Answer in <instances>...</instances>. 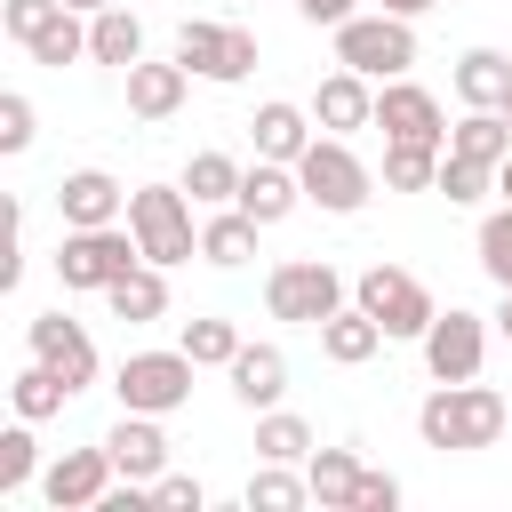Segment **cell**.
<instances>
[{
  "label": "cell",
  "mask_w": 512,
  "mask_h": 512,
  "mask_svg": "<svg viewBox=\"0 0 512 512\" xmlns=\"http://www.w3.org/2000/svg\"><path fill=\"white\" fill-rule=\"evenodd\" d=\"M352 304H360L384 336H416V344H424V328L440 320L432 288H424L416 272H400V264H368V272L352 280Z\"/></svg>",
  "instance_id": "52a82bcc"
},
{
  "label": "cell",
  "mask_w": 512,
  "mask_h": 512,
  "mask_svg": "<svg viewBox=\"0 0 512 512\" xmlns=\"http://www.w3.org/2000/svg\"><path fill=\"white\" fill-rule=\"evenodd\" d=\"M32 64H48V72H64V64H80L88 56V16L80 8H56L40 32H32V48H24Z\"/></svg>",
  "instance_id": "83f0119b"
},
{
  "label": "cell",
  "mask_w": 512,
  "mask_h": 512,
  "mask_svg": "<svg viewBox=\"0 0 512 512\" xmlns=\"http://www.w3.org/2000/svg\"><path fill=\"white\" fill-rule=\"evenodd\" d=\"M480 272H488L496 288H512V200L480 216Z\"/></svg>",
  "instance_id": "d590c367"
},
{
  "label": "cell",
  "mask_w": 512,
  "mask_h": 512,
  "mask_svg": "<svg viewBox=\"0 0 512 512\" xmlns=\"http://www.w3.org/2000/svg\"><path fill=\"white\" fill-rule=\"evenodd\" d=\"M376 128H384V144H440V152H448V112H440V96L416 88L408 72L376 88Z\"/></svg>",
  "instance_id": "8fae6325"
},
{
  "label": "cell",
  "mask_w": 512,
  "mask_h": 512,
  "mask_svg": "<svg viewBox=\"0 0 512 512\" xmlns=\"http://www.w3.org/2000/svg\"><path fill=\"white\" fill-rule=\"evenodd\" d=\"M104 448H112L120 480H160V472H168V432H160V416H144V408H120V424L104 432Z\"/></svg>",
  "instance_id": "5bb4252c"
},
{
  "label": "cell",
  "mask_w": 512,
  "mask_h": 512,
  "mask_svg": "<svg viewBox=\"0 0 512 512\" xmlns=\"http://www.w3.org/2000/svg\"><path fill=\"white\" fill-rule=\"evenodd\" d=\"M360 456L352 448H312L304 456V480H312V504H328V512H352V496H360Z\"/></svg>",
  "instance_id": "603a6c76"
},
{
  "label": "cell",
  "mask_w": 512,
  "mask_h": 512,
  "mask_svg": "<svg viewBox=\"0 0 512 512\" xmlns=\"http://www.w3.org/2000/svg\"><path fill=\"white\" fill-rule=\"evenodd\" d=\"M240 176H248V168H240L232 152H192V168H184V192H192L200 208H232V200H240Z\"/></svg>",
  "instance_id": "f1b7e54d"
},
{
  "label": "cell",
  "mask_w": 512,
  "mask_h": 512,
  "mask_svg": "<svg viewBox=\"0 0 512 512\" xmlns=\"http://www.w3.org/2000/svg\"><path fill=\"white\" fill-rule=\"evenodd\" d=\"M64 8H80V16H96V8H112V0H64Z\"/></svg>",
  "instance_id": "bcb514c9"
},
{
  "label": "cell",
  "mask_w": 512,
  "mask_h": 512,
  "mask_svg": "<svg viewBox=\"0 0 512 512\" xmlns=\"http://www.w3.org/2000/svg\"><path fill=\"white\" fill-rule=\"evenodd\" d=\"M496 192H504V200H512V152H504V168H496Z\"/></svg>",
  "instance_id": "f6af8a7d"
},
{
  "label": "cell",
  "mask_w": 512,
  "mask_h": 512,
  "mask_svg": "<svg viewBox=\"0 0 512 512\" xmlns=\"http://www.w3.org/2000/svg\"><path fill=\"white\" fill-rule=\"evenodd\" d=\"M240 208H248L256 224L296 216V208H304V176H296V160H256V168L240 176Z\"/></svg>",
  "instance_id": "d6986e66"
},
{
  "label": "cell",
  "mask_w": 512,
  "mask_h": 512,
  "mask_svg": "<svg viewBox=\"0 0 512 512\" xmlns=\"http://www.w3.org/2000/svg\"><path fill=\"white\" fill-rule=\"evenodd\" d=\"M296 176H304V200H312V208H328V216H360V208H368V192H376L368 160H360L344 136H312V144H304V160H296Z\"/></svg>",
  "instance_id": "5b68a950"
},
{
  "label": "cell",
  "mask_w": 512,
  "mask_h": 512,
  "mask_svg": "<svg viewBox=\"0 0 512 512\" xmlns=\"http://www.w3.org/2000/svg\"><path fill=\"white\" fill-rule=\"evenodd\" d=\"M504 424H512V408H504V392L496 384H432L424 392V408H416V440L424 448H440V456H472V448H496L504 440Z\"/></svg>",
  "instance_id": "6da1fadb"
},
{
  "label": "cell",
  "mask_w": 512,
  "mask_h": 512,
  "mask_svg": "<svg viewBox=\"0 0 512 512\" xmlns=\"http://www.w3.org/2000/svg\"><path fill=\"white\" fill-rule=\"evenodd\" d=\"M336 304H344V272H336L328 256H288V264L264 272V312H272V320L320 328Z\"/></svg>",
  "instance_id": "8992f818"
},
{
  "label": "cell",
  "mask_w": 512,
  "mask_h": 512,
  "mask_svg": "<svg viewBox=\"0 0 512 512\" xmlns=\"http://www.w3.org/2000/svg\"><path fill=\"white\" fill-rule=\"evenodd\" d=\"M296 16H304V24H328V32H336L344 16H360V0H296Z\"/></svg>",
  "instance_id": "b9f144b4"
},
{
  "label": "cell",
  "mask_w": 512,
  "mask_h": 512,
  "mask_svg": "<svg viewBox=\"0 0 512 512\" xmlns=\"http://www.w3.org/2000/svg\"><path fill=\"white\" fill-rule=\"evenodd\" d=\"M312 120L328 128V136H352V128H376V88L360 80V72H328L320 88H312Z\"/></svg>",
  "instance_id": "2e32d148"
},
{
  "label": "cell",
  "mask_w": 512,
  "mask_h": 512,
  "mask_svg": "<svg viewBox=\"0 0 512 512\" xmlns=\"http://www.w3.org/2000/svg\"><path fill=\"white\" fill-rule=\"evenodd\" d=\"M440 144H384V192H432Z\"/></svg>",
  "instance_id": "1f68e13d"
},
{
  "label": "cell",
  "mask_w": 512,
  "mask_h": 512,
  "mask_svg": "<svg viewBox=\"0 0 512 512\" xmlns=\"http://www.w3.org/2000/svg\"><path fill=\"white\" fill-rule=\"evenodd\" d=\"M296 504H312V480H304L296 464H264V456H256V472H248V512H296Z\"/></svg>",
  "instance_id": "4dcf8cb0"
},
{
  "label": "cell",
  "mask_w": 512,
  "mask_h": 512,
  "mask_svg": "<svg viewBox=\"0 0 512 512\" xmlns=\"http://www.w3.org/2000/svg\"><path fill=\"white\" fill-rule=\"evenodd\" d=\"M104 304H112V320L144 328V320H160V312H168V272H160V264H136L128 280H112V288H104Z\"/></svg>",
  "instance_id": "484cf974"
},
{
  "label": "cell",
  "mask_w": 512,
  "mask_h": 512,
  "mask_svg": "<svg viewBox=\"0 0 512 512\" xmlns=\"http://www.w3.org/2000/svg\"><path fill=\"white\" fill-rule=\"evenodd\" d=\"M376 344H392L360 304H336L328 320H320V352L336 360V368H360V360H376Z\"/></svg>",
  "instance_id": "44dd1931"
},
{
  "label": "cell",
  "mask_w": 512,
  "mask_h": 512,
  "mask_svg": "<svg viewBox=\"0 0 512 512\" xmlns=\"http://www.w3.org/2000/svg\"><path fill=\"white\" fill-rule=\"evenodd\" d=\"M184 352H192L200 368H232L240 328H232V320H216V312H200V320H184Z\"/></svg>",
  "instance_id": "e575fe53"
},
{
  "label": "cell",
  "mask_w": 512,
  "mask_h": 512,
  "mask_svg": "<svg viewBox=\"0 0 512 512\" xmlns=\"http://www.w3.org/2000/svg\"><path fill=\"white\" fill-rule=\"evenodd\" d=\"M8 400H16V416H32V424H40V416H56V408L72 400V384H64V376H56L48 360H32V368H24L16 384H8Z\"/></svg>",
  "instance_id": "d6a6232c"
},
{
  "label": "cell",
  "mask_w": 512,
  "mask_h": 512,
  "mask_svg": "<svg viewBox=\"0 0 512 512\" xmlns=\"http://www.w3.org/2000/svg\"><path fill=\"white\" fill-rule=\"evenodd\" d=\"M136 264H144V248H136L128 224H64V240H56V280H64V296H104V288L128 280Z\"/></svg>",
  "instance_id": "7a4b0ae2"
},
{
  "label": "cell",
  "mask_w": 512,
  "mask_h": 512,
  "mask_svg": "<svg viewBox=\"0 0 512 512\" xmlns=\"http://www.w3.org/2000/svg\"><path fill=\"white\" fill-rule=\"evenodd\" d=\"M32 360H48L72 392H88V384H96V344H88V328H80V320H64V312H40V320H32Z\"/></svg>",
  "instance_id": "4fadbf2b"
},
{
  "label": "cell",
  "mask_w": 512,
  "mask_h": 512,
  "mask_svg": "<svg viewBox=\"0 0 512 512\" xmlns=\"http://www.w3.org/2000/svg\"><path fill=\"white\" fill-rule=\"evenodd\" d=\"M24 144H32V96L8 88L0 96V152H24Z\"/></svg>",
  "instance_id": "f35d334b"
},
{
  "label": "cell",
  "mask_w": 512,
  "mask_h": 512,
  "mask_svg": "<svg viewBox=\"0 0 512 512\" xmlns=\"http://www.w3.org/2000/svg\"><path fill=\"white\" fill-rule=\"evenodd\" d=\"M56 8H64V0H0V32H8L16 48H32V32H40Z\"/></svg>",
  "instance_id": "74e56055"
},
{
  "label": "cell",
  "mask_w": 512,
  "mask_h": 512,
  "mask_svg": "<svg viewBox=\"0 0 512 512\" xmlns=\"http://www.w3.org/2000/svg\"><path fill=\"white\" fill-rule=\"evenodd\" d=\"M192 352L176 344V352H128L120 368H112V392H120V408H144V416H176L184 400H192Z\"/></svg>",
  "instance_id": "9c48e42d"
},
{
  "label": "cell",
  "mask_w": 512,
  "mask_h": 512,
  "mask_svg": "<svg viewBox=\"0 0 512 512\" xmlns=\"http://www.w3.org/2000/svg\"><path fill=\"white\" fill-rule=\"evenodd\" d=\"M192 192L184 184H136L128 192V232H136V248H144V264H184V256H200V232H192Z\"/></svg>",
  "instance_id": "3957f363"
},
{
  "label": "cell",
  "mask_w": 512,
  "mask_h": 512,
  "mask_svg": "<svg viewBox=\"0 0 512 512\" xmlns=\"http://www.w3.org/2000/svg\"><path fill=\"white\" fill-rule=\"evenodd\" d=\"M184 88H192V72L168 56V64H152V56H136L128 64V112L136 120H176L184 112Z\"/></svg>",
  "instance_id": "ac0fdd59"
},
{
  "label": "cell",
  "mask_w": 512,
  "mask_h": 512,
  "mask_svg": "<svg viewBox=\"0 0 512 512\" xmlns=\"http://www.w3.org/2000/svg\"><path fill=\"white\" fill-rule=\"evenodd\" d=\"M480 360H488V320L464 312V304H448V312L424 328V368H432V384H472Z\"/></svg>",
  "instance_id": "30bf717a"
},
{
  "label": "cell",
  "mask_w": 512,
  "mask_h": 512,
  "mask_svg": "<svg viewBox=\"0 0 512 512\" xmlns=\"http://www.w3.org/2000/svg\"><path fill=\"white\" fill-rule=\"evenodd\" d=\"M456 96L504 112V96H512V56H504V48H464V56H456Z\"/></svg>",
  "instance_id": "cb8c5ba5"
},
{
  "label": "cell",
  "mask_w": 512,
  "mask_h": 512,
  "mask_svg": "<svg viewBox=\"0 0 512 512\" xmlns=\"http://www.w3.org/2000/svg\"><path fill=\"white\" fill-rule=\"evenodd\" d=\"M256 232H264V224L232 200V208H216V216L200 224V256H208L216 272H232V264H248V256H256Z\"/></svg>",
  "instance_id": "7402d4cb"
},
{
  "label": "cell",
  "mask_w": 512,
  "mask_h": 512,
  "mask_svg": "<svg viewBox=\"0 0 512 512\" xmlns=\"http://www.w3.org/2000/svg\"><path fill=\"white\" fill-rule=\"evenodd\" d=\"M496 336L512 344V288H504V304H496Z\"/></svg>",
  "instance_id": "ee69618b"
},
{
  "label": "cell",
  "mask_w": 512,
  "mask_h": 512,
  "mask_svg": "<svg viewBox=\"0 0 512 512\" xmlns=\"http://www.w3.org/2000/svg\"><path fill=\"white\" fill-rule=\"evenodd\" d=\"M136 56H144V24H136L120 0L96 8V16H88V64H120V72H128Z\"/></svg>",
  "instance_id": "d4e9b609"
},
{
  "label": "cell",
  "mask_w": 512,
  "mask_h": 512,
  "mask_svg": "<svg viewBox=\"0 0 512 512\" xmlns=\"http://www.w3.org/2000/svg\"><path fill=\"white\" fill-rule=\"evenodd\" d=\"M56 216H64V224H120V216H128V184L104 176V168H72V176L56 184Z\"/></svg>",
  "instance_id": "9a60e30c"
},
{
  "label": "cell",
  "mask_w": 512,
  "mask_h": 512,
  "mask_svg": "<svg viewBox=\"0 0 512 512\" xmlns=\"http://www.w3.org/2000/svg\"><path fill=\"white\" fill-rule=\"evenodd\" d=\"M336 64L360 72V80H400V72L416 64V16H392V8L344 16V24H336Z\"/></svg>",
  "instance_id": "277c9868"
},
{
  "label": "cell",
  "mask_w": 512,
  "mask_h": 512,
  "mask_svg": "<svg viewBox=\"0 0 512 512\" xmlns=\"http://www.w3.org/2000/svg\"><path fill=\"white\" fill-rule=\"evenodd\" d=\"M384 8H392V16H432L440 0H384Z\"/></svg>",
  "instance_id": "7bdbcfd3"
},
{
  "label": "cell",
  "mask_w": 512,
  "mask_h": 512,
  "mask_svg": "<svg viewBox=\"0 0 512 512\" xmlns=\"http://www.w3.org/2000/svg\"><path fill=\"white\" fill-rule=\"evenodd\" d=\"M352 512H400V480H392V472H360Z\"/></svg>",
  "instance_id": "60d3db41"
},
{
  "label": "cell",
  "mask_w": 512,
  "mask_h": 512,
  "mask_svg": "<svg viewBox=\"0 0 512 512\" xmlns=\"http://www.w3.org/2000/svg\"><path fill=\"white\" fill-rule=\"evenodd\" d=\"M152 504H168V512H200L208 488H200L192 472H160V480H152Z\"/></svg>",
  "instance_id": "ab89813d"
},
{
  "label": "cell",
  "mask_w": 512,
  "mask_h": 512,
  "mask_svg": "<svg viewBox=\"0 0 512 512\" xmlns=\"http://www.w3.org/2000/svg\"><path fill=\"white\" fill-rule=\"evenodd\" d=\"M312 448H320V440H312L304 416H288V408H264V416H256V456H264V464H304Z\"/></svg>",
  "instance_id": "f546056e"
},
{
  "label": "cell",
  "mask_w": 512,
  "mask_h": 512,
  "mask_svg": "<svg viewBox=\"0 0 512 512\" xmlns=\"http://www.w3.org/2000/svg\"><path fill=\"white\" fill-rule=\"evenodd\" d=\"M112 480H120V464H112V448L96 440V448H64V456L40 472V496H48L56 512H96Z\"/></svg>",
  "instance_id": "7c38bea8"
},
{
  "label": "cell",
  "mask_w": 512,
  "mask_h": 512,
  "mask_svg": "<svg viewBox=\"0 0 512 512\" xmlns=\"http://www.w3.org/2000/svg\"><path fill=\"white\" fill-rule=\"evenodd\" d=\"M504 120H512V96H504Z\"/></svg>",
  "instance_id": "7dc6e473"
},
{
  "label": "cell",
  "mask_w": 512,
  "mask_h": 512,
  "mask_svg": "<svg viewBox=\"0 0 512 512\" xmlns=\"http://www.w3.org/2000/svg\"><path fill=\"white\" fill-rule=\"evenodd\" d=\"M432 192H448V208H472V200H488V192H496V168H488V160H456V152H440Z\"/></svg>",
  "instance_id": "836d02e7"
},
{
  "label": "cell",
  "mask_w": 512,
  "mask_h": 512,
  "mask_svg": "<svg viewBox=\"0 0 512 512\" xmlns=\"http://www.w3.org/2000/svg\"><path fill=\"white\" fill-rule=\"evenodd\" d=\"M176 64H184L192 80L232 88V80L256 72V32H248V24H216V16H184V24H176Z\"/></svg>",
  "instance_id": "ba28073f"
},
{
  "label": "cell",
  "mask_w": 512,
  "mask_h": 512,
  "mask_svg": "<svg viewBox=\"0 0 512 512\" xmlns=\"http://www.w3.org/2000/svg\"><path fill=\"white\" fill-rule=\"evenodd\" d=\"M448 152H456V160H488V168H504V152H512V120L488 112V104H472V112L448 128Z\"/></svg>",
  "instance_id": "4316f807"
},
{
  "label": "cell",
  "mask_w": 512,
  "mask_h": 512,
  "mask_svg": "<svg viewBox=\"0 0 512 512\" xmlns=\"http://www.w3.org/2000/svg\"><path fill=\"white\" fill-rule=\"evenodd\" d=\"M248 128H256V160H304V144H312L320 120H312L304 104H280V96H272V104H256Z\"/></svg>",
  "instance_id": "ffe728a7"
},
{
  "label": "cell",
  "mask_w": 512,
  "mask_h": 512,
  "mask_svg": "<svg viewBox=\"0 0 512 512\" xmlns=\"http://www.w3.org/2000/svg\"><path fill=\"white\" fill-rule=\"evenodd\" d=\"M224 376H232V400L264 416V408H280V392H288V352H280V344H240Z\"/></svg>",
  "instance_id": "e0dca14e"
},
{
  "label": "cell",
  "mask_w": 512,
  "mask_h": 512,
  "mask_svg": "<svg viewBox=\"0 0 512 512\" xmlns=\"http://www.w3.org/2000/svg\"><path fill=\"white\" fill-rule=\"evenodd\" d=\"M32 472H40V448H32V416H16V424L0 432V496H8V488H24Z\"/></svg>",
  "instance_id": "8d00e7d4"
}]
</instances>
